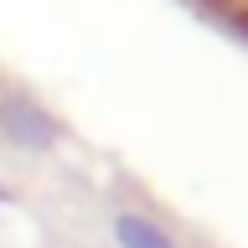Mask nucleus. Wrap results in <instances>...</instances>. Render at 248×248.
<instances>
[{"mask_svg": "<svg viewBox=\"0 0 248 248\" xmlns=\"http://www.w3.org/2000/svg\"><path fill=\"white\" fill-rule=\"evenodd\" d=\"M0 129H5V140L21 145V150H46V145L57 140L52 119H46L36 104H26V98H5V104H0Z\"/></svg>", "mask_w": 248, "mask_h": 248, "instance_id": "nucleus-1", "label": "nucleus"}, {"mask_svg": "<svg viewBox=\"0 0 248 248\" xmlns=\"http://www.w3.org/2000/svg\"><path fill=\"white\" fill-rule=\"evenodd\" d=\"M114 238H119V248H176L166 228H155L150 217H135V212L114 217Z\"/></svg>", "mask_w": 248, "mask_h": 248, "instance_id": "nucleus-2", "label": "nucleus"}, {"mask_svg": "<svg viewBox=\"0 0 248 248\" xmlns=\"http://www.w3.org/2000/svg\"><path fill=\"white\" fill-rule=\"evenodd\" d=\"M0 202H5V186H0Z\"/></svg>", "mask_w": 248, "mask_h": 248, "instance_id": "nucleus-3", "label": "nucleus"}]
</instances>
